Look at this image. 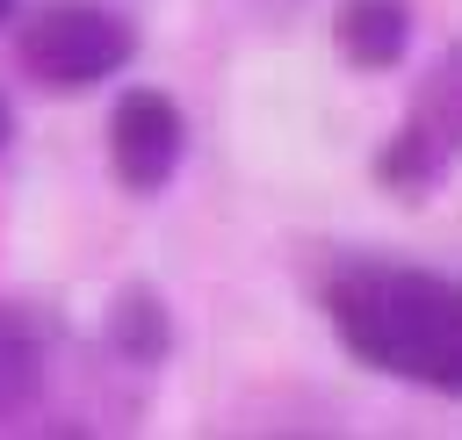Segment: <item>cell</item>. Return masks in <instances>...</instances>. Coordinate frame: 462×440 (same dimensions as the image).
<instances>
[{"label": "cell", "mask_w": 462, "mask_h": 440, "mask_svg": "<svg viewBox=\"0 0 462 440\" xmlns=\"http://www.w3.org/2000/svg\"><path fill=\"white\" fill-rule=\"evenodd\" d=\"M325 317L361 368L404 375L419 390L462 382V296L448 274L354 260L325 281Z\"/></svg>", "instance_id": "1"}, {"label": "cell", "mask_w": 462, "mask_h": 440, "mask_svg": "<svg viewBox=\"0 0 462 440\" xmlns=\"http://www.w3.org/2000/svg\"><path fill=\"white\" fill-rule=\"evenodd\" d=\"M14 50H22L29 79H43L58 94H87V87L116 79L137 58V29L101 0H51V7H36L22 22Z\"/></svg>", "instance_id": "2"}, {"label": "cell", "mask_w": 462, "mask_h": 440, "mask_svg": "<svg viewBox=\"0 0 462 440\" xmlns=\"http://www.w3.org/2000/svg\"><path fill=\"white\" fill-rule=\"evenodd\" d=\"M180 151H188V115H180L173 94L130 87L108 108V166H116V180L130 195H159L180 173Z\"/></svg>", "instance_id": "3"}, {"label": "cell", "mask_w": 462, "mask_h": 440, "mask_svg": "<svg viewBox=\"0 0 462 440\" xmlns=\"http://www.w3.org/2000/svg\"><path fill=\"white\" fill-rule=\"evenodd\" d=\"M448 159H455V58L433 72V87L419 94L411 123L383 144L375 180H383L390 195H426V188L448 173Z\"/></svg>", "instance_id": "4"}, {"label": "cell", "mask_w": 462, "mask_h": 440, "mask_svg": "<svg viewBox=\"0 0 462 440\" xmlns=\"http://www.w3.org/2000/svg\"><path fill=\"white\" fill-rule=\"evenodd\" d=\"M332 36L354 72H390L411 50V0H346Z\"/></svg>", "instance_id": "5"}, {"label": "cell", "mask_w": 462, "mask_h": 440, "mask_svg": "<svg viewBox=\"0 0 462 440\" xmlns=\"http://www.w3.org/2000/svg\"><path fill=\"white\" fill-rule=\"evenodd\" d=\"M43 368H51V353H43V325H36L29 310L0 303V426H14L22 411H36V397H43Z\"/></svg>", "instance_id": "6"}, {"label": "cell", "mask_w": 462, "mask_h": 440, "mask_svg": "<svg viewBox=\"0 0 462 440\" xmlns=\"http://www.w3.org/2000/svg\"><path fill=\"white\" fill-rule=\"evenodd\" d=\"M108 339H116V353H123V361H137V368L166 361V346H173L166 303H152L144 289H130V296H123L116 310H108Z\"/></svg>", "instance_id": "7"}, {"label": "cell", "mask_w": 462, "mask_h": 440, "mask_svg": "<svg viewBox=\"0 0 462 440\" xmlns=\"http://www.w3.org/2000/svg\"><path fill=\"white\" fill-rule=\"evenodd\" d=\"M7 137H14V108H7V94H0V151H7Z\"/></svg>", "instance_id": "8"}, {"label": "cell", "mask_w": 462, "mask_h": 440, "mask_svg": "<svg viewBox=\"0 0 462 440\" xmlns=\"http://www.w3.org/2000/svg\"><path fill=\"white\" fill-rule=\"evenodd\" d=\"M7 14H14V0H0V22H7Z\"/></svg>", "instance_id": "9"}]
</instances>
